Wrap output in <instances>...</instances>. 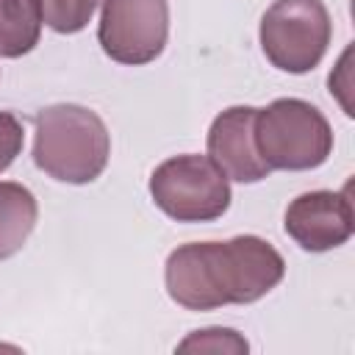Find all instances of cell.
<instances>
[{"label": "cell", "mask_w": 355, "mask_h": 355, "mask_svg": "<svg viewBox=\"0 0 355 355\" xmlns=\"http://www.w3.org/2000/svg\"><path fill=\"white\" fill-rule=\"evenodd\" d=\"M283 275V255L258 236L180 244L169 252L164 269L172 302L186 311L255 302L269 294Z\"/></svg>", "instance_id": "6da1fadb"}, {"label": "cell", "mask_w": 355, "mask_h": 355, "mask_svg": "<svg viewBox=\"0 0 355 355\" xmlns=\"http://www.w3.org/2000/svg\"><path fill=\"white\" fill-rule=\"evenodd\" d=\"M33 164L61 183H92L103 175L111 155L105 122L83 105L58 103L33 116Z\"/></svg>", "instance_id": "7a4b0ae2"}, {"label": "cell", "mask_w": 355, "mask_h": 355, "mask_svg": "<svg viewBox=\"0 0 355 355\" xmlns=\"http://www.w3.org/2000/svg\"><path fill=\"white\" fill-rule=\"evenodd\" d=\"M255 147L269 169H316L333 150L324 114L297 97H280L255 114Z\"/></svg>", "instance_id": "3957f363"}, {"label": "cell", "mask_w": 355, "mask_h": 355, "mask_svg": "<svg viewBox=\"0 0 355 355\" xmlns=\"http://www.w3.org/2000/svg\"><path fill=\"white\" fill-rule=\"evenodd\" d=\"M150 197L175 222H214L230 208V183L208 155L189 153L153 169Z\"/></svg>", "instance_id": "277c9868"}, {"label": "cell", "mask_w": 355, "mask_h": 355, "mask_svg": "<svg viewBox=\"0 0 355 355\" xmlns=\"http://www.w3.org/2000/svg\"><path fill=\"white\" fill-rule=\"evenodd\" d=\"M261 50L283 72H311L327 53L333 22L322 0H275L261 17Z\"/></svg>", "instance_id": "5b68a950"}, {"label": "cell", "mask_w": 355, "mask_h": 355, "mask_svg": "<svg viewBox=\"0 0 355 355\" xmlns=\"http://www.w3.org/2000/svg\"><path fill=\"white\" fill-rule=\"evenodd\" d=\"M169 36L166 0H103L97 39L111 61L141 67L155 61Z\"/></svg>", "instance_id": "8992f818"}, {"label": "cell", "mask_w": 355, "mask_h": 355, "mask_svg": "<svg viewBox=\"0 0 355 355\" xmlns=\"http://www.w3.org/2000/svg\"><path fill=\"white\" fill-rule=\"evenodd\" d=\"M286 233L308 252H327L349 241L355 230V214L349 189L344 191H305L294 197L283 219Z\"/></svg>", "instance_id": "52a82bcc"}, {"label": "cell", "mask_w": 355, "mask_h": 355, "mask_svg": "<svg viewBox=\"0 0 355 355\" xmlns=\"http://www.w3.org/2000/svg\"><path fill=\"white\" fill-rule=\"evenodd\" d=\"M255 114L252 105L225 108L208 130V158L239 183H258L272 172L255 147Z\"/></svg>", "instance_id": "ba28073f"}, {"label": "cell", "mask_w": 355, "mask_h": 355, "mask_svg": "<svg viewBox=\"0 0 355 355\" xmlns=\"http://www.w3.org/2000/svg\"><path fill=\"white\" fill-rule=\"evenodd\" d=\"M39 205L31 189L14 180H0V261L17 255L36 227Z\"/></svg>", "instance_id": "9c48e42d"}, {"label": "cell", "mask_w": 355, "mask_h": 355, "mask_svg": "<svg viewBox=\"0 0 355 355\" xmlns=\"http://www.w3.org/2000/svg\"><path fill=\"white\" fill-rule=\"evenodd\" d=\"M39 0H0V58H19L39 44Z\"/></svg>", "instance_id": "30bf717a"}, {"label": "cell", "mask_w": 355, "mask_h": 355, "mask_svg": "<svg viewBox=\"0 0 355 355\" xmlns=\"http://www.w3.org/2000/svg\"><path fill=\"white\" fill-rule=\"evenodd\" d=\"M97 0H39L42 22L55 33H78L92 22Z\"/></svg>", "instance_id": "8fae6325"}, {"label": "cell", "mask_w": 355, "mask_h": 355, "mask_svg": "<svg viewBox=\"0 0 355 355\" xmlns=\"http://www.w3.org/2000/svg\"><path fill=\"white\" fill-rule=\"evenodd\" d=\"M250 344L244 336H239L230 327H205L189 333L180 344L178 352H247Z\"/></svg>", "instance_id": "7c38bea8"}, {"label": "cell", "mask_w": 355, "mask_h": 355, "mask_svg": "<svg viewBox=\"0 0 355 355\" xmlns=\"http://www.w3.org/2000/svg\"><path fill=\"white\" fill-rule=\"evenodd\" d=\"M25 144V130L22 122L11 111H0V172H6L14 158L22 153Z\"/></svg>", "instance_id": "4fadbf2b"}]
</instances>
